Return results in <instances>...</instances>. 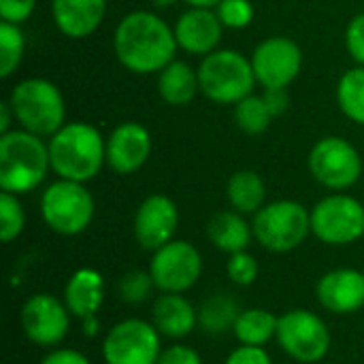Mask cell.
Returning a JSON list of instances; mask_svg holds the SVG:
<instances>
[{
    "mask_svg": "<svg viewBox=\"0 0 364 364\" xmlns=\"http://www.w3.org/2000/svg\"><path fill=\"white\" fill-rule=\"evenodd\" d=\"M256 241L273 254L294 252L311 235V211L299 200L267 203L252 222Z\"/></svg>",
    "mask_w": 364,
    "mask_h": 364,
    "instance_id": "7",
    "label": "cell"
},
{
    "mask_svg": "<svg viewBox=\"0 0 364 364\" xmlns=\"http://www.w3.org/2000/svg\"><path fill=\"white\" fill-rule=\"evenodd\" d=\"M346 47H348L350 58L358 66H364V13L354 15L352 21L348 23V30H346Z\"/></svg>",
    "mask_w": 364,
    "mask_h": 364,
    "instance_id": "34",
    "label": "cell"
},
{
    "mask_svg": "<svg viewBox=\"0 0 364 364\" xmlns=\"http://www.w3.org/2000/svg\"><path fill=\"white\" fill-rule=\"evenodd\" d=\"M200 94L215 105H237L254 94L256 75L252 60L237 49H215L198 64Z\"/></svg>",
    "mask_w": 364,
    "mask_h": 364,
    "instance_id": "5",
    "label": "cell"
},
{
    "mask_svg": "<svg viewBox=\"0 0 364 364\" xmlns=\"http://www.w3.org/2000/svg\"><path fill=\"white\" fill-rule=\"evenodd\" d=\"M154 277V284L160 292L183 294L196 286L203 275V258L200 252L181 239H173L154 252L147 269Z\"/></svg>",
    "mask_w": 364,
    "mask_h": 364,
    "instance_id": "12",
    "label": "cell"
},
{
    "mask_svg": "<svg viewBox=\"0 0 364 364\" xmlns=\"http://www.w3.org/2000/svg\"><path fill=\"white\" fill-rule=\"evenodd\" d=\"M207 237L220 252H226L230 256V254L247 252L254 239V228L243 213L228 209V211H218L209 220Z\"/></svg>",
    "mask_w": 364,
    "mask_h": 364,
    "instance_id": "22",
    "label": "cell"
},
{
    "mask_svg": "<svg viewBox=\"0 0 364 364\" xmlns=\"http://www.w3.org/2000/svg\"><path fill=\"white\" fill-rule=\"evenodd\" d=\"M175 38L179 49L188 51L190 55H209L220 49L224 36V23L220 21L215 9H194L188 6L175 26Z\"/></svg>",
    "mask_w": 364,
    "mask_h": 364,
    "instance_id": "17",
    "label": "cell"
},
{
    "mask_svg": "<svg viewBox=\"0 0 364 364\" xmlns=\"http://www.w3.org/2000/svg\"><path fill=\"white\" fill-rule=\"evenodd\" d=\"M226 273H228L232 284L247 288L258 279L260 267H258V260L250 252H239V254H230L228 264H226Z\"/></svg>",
    "mask_w": 364,
    "mask_h": 364,
    "instance_id": "33",
    "label": "cell"
},
{
    "mask_svg": "<svg viewBox=\"0 0 364 364\" xmlns=\"http://www.w3.org/2000/svg\"><path fill=\"white\" fill-rule=\"evenodd\" d=\"M175 30L154 11L126 13L113 32V51L119 64L134 75H154L177 60Z\"/></svg>",
    "mask_w": 364,
    "mask_h": 364,
    "instance_id": "1",
    "label": "cell"
},
{
    "mask_svg": "<svg viewBox=\"0 0 364 364\" xmlns=\"http://www.w3.org/2000/svg\"><path fill=\"white\" fill-rule=\"evenodd\" d=\"M151 149V132L139 122H124L107 136V166L117 175H132L147 164Z\"/></svg>",
    "mask_w": 364,
    "mask_h": 364,
    "instance_id": "16",
    "label": "cell"
},
{
    "mask_svg": "<svg viewBox=\"0 0 364 364\" xmlns=\"http://www.w3.org/2000/svg\"><path fill=\"white\" fill-rule=\"evenodd\" d=\"M107 15V0H51L55 28L73 41L92 36Z\"/></svg>",
    "mask_w": 364,
    "mask_h": 364,
    "instance_id": "19",
    "label": "cell"
},
{
    "mask_svg": "<svg viewBox=\"0 0 364 364\" xmlns=\"http://www.w3.org/2000/svg\"><path fill=\"white\" fill-rule=\"evenodd\" d=\"M241 311L243 309L239 307L232 294H213L198 307V326L209 335H222L235 328V322Z\"/></svg>",
    "mask_w": 364,
    "mask_h": 364,
    "instance_id": "26",
    "label": "cell"
},
{
    "mask_svg": "<svg viewBox=\"0 0 364 364\" xmlns=\"http://www.w3.org/2000/svg\"><path fill=\"white\" fill-rule=\"evenodd\" d=\"M215 13H218L220 21L224 23V28L243 30L254 21L256 9H254L252 0H222L215 6Z\"/></svg>",
    "mask_w": 364,
    "mask_h": 364,
    "instance_id": "32",
    "label": "cell"
},
{
    "mask_svg": "<svg viewBox=\"0 0 364 364\" xmlns=\"http://www.w3.org/2000/svg\"><path fill=\"white\" fill-rule=\"evenodd\" d=\"M49 143L23 128L0 134V190L21 196L36 190L49 175Z\"/></svg>",
    "mask_w": 364,
    "mask_h": 364,
    "instance_id": "3",
    "label": "cell"
},
{
    "mask_svg": "<svg viewBox=\"0 0 364 364\" xmlns=\"http://www.w3.org/2000/svg\"><path fill=\"white\" fill-rule=\"evenodd\" d=\"M160 337L151 322L139 318L122 320L105 335V364H156L162 352Z\"/></svg>",
    "mask_w": 364,
    "mask_h": 364,
    "instance_id": "11",
    "label": "cell"
},
{
    "mask_svg": "<svg viewBox=\"0 0 364 364\" xmlns=\"http://www.w3.org/2000/svg\"><path fill=\"white\" fill-rule=\"evenodd\" d=\"M26 228V209L19 196L2 192L0 194V241H15Z\"/></svg>",
    "mask_w": 364,
    "mask_h": 364,
    "instance_id": "30",
    "label": "cell"
},
{
    "mask_svg": "<svg viewBox=\"0 0 364 364\" xmlns=\"http://www.w3.org/2000/svg\"><path fill=\"white\" fill-rule=\"evenodd\" d=\"M226 364H273V358L264 348L258 346H239L226 358Z\"/></svg>",
    "mask_w": 364,
    "mask_h": 364,
    "instance_id": "37",
    "label": "cell"
},
{
    "mask_svg": "<svg viewBox=\"0 0 364 364\" xmlns=\"http://www.w3.org/2000/svg\"><path fill=\"white\" fill-rule=\"evenodd\" d=\"M337 105L350 122L364 126V66L356 64L341 75L337 83Z\"/></svg>",
    "mask_w": 364,
    "mask_h": 364,
    "instance_id": "27",
    "label": "cell"
},
{
    "mask_svg": "<svg viewBox=\"0 0 364 364\" xmlns=\"http://www.w3.org/2000/svg\"><path fill=\"white\" fill-rule=\"evenodd\" d=\"M41 364H92L85 354H81L79 350H70V348H60V350H51L49 354H45V358Z\"/></svg>",
    "mask_w": 364,
    "mask_h": 364,
    "instance_id": "39",
    "label": "cell"
},
{
    "mask_svg": "<svg viewBox=\"0 0 364 364\" xmlns=\"http://www.w3.org/2000/svg\"><path fill=\"white\" fill-rule=\"evenodd\" d=\"M19 128L49 139L66 124V100L62 90L45 77L21 79L9 94Z\"/></svg>",
    "mask_w": 364,
    "mask_h": 364,
    "instance_id": "4",
    "label": "cell"
},
{
    "mask_svg": "<svg viewBox=\"0 0 364 364\" xmlns=\"http://www.w3.org/2000/svg\"><path fill=\"white\" fill-rule=\"evenodd\" d=\"M96 203L85 183L55 179L41 194V218L49 230L62 237L85 232L94 220Z\"/></svg>",
    "mask_w": 364,
    "mask_h": 364,
    "instance_id": "6",
    "label": "cell"
},
{
    "mask_svg": "<svg viewBox=\"0 0 364 364\" xmlns=\"http://www.w3.org/2000/svg\"><path fill=\"white\" fill-rule=\"evenodd\" d=\"M250 60L256 81L264 90L288 87L303 68V51L299 43L288 36H269L260 41Z\"/></svg>",
    "mask_w": 364,
    "mask_h": 364,
    "instance_id": "13",
    "label": "cell"
},
{
    "mask_svg": "<svg viewBox=\"0 0 364 364\" xmlns=\"http://www.w3.org/2000/svg\"><path fill=\"white\" fill-rule=\"evenodd\" d=\"M156 364H203L200 354L183 343H175L171 348H164L160 352V358Z\"/></svg>",
    "mask_w": 364,
    "mask_h": 364,
    "instance_id": "36",
    "label": "cell"
},
{
    "mask_svg": "<svg viewBox=\"0 0 364 364\" xmlns=\"http://www.w3.org/2000/svg\"><path fill=\"white\" fill-rule=\"evenodd\" d=\"M21 328L30 343L55 348L70 331V311L51 294H34L21 307Z\"/></svg>",
    "mask_w": 364,
    "mask_h": 364,
    "instance_id": "14",
    "label": "cell"
},
{
    "mask_svg": "<svg viewBox=\"0 0 364 364\" xmlns=\"http://www.w3.org/2000/svg\"><path fill=\"white\" fill-rule=\"evenodd\" d=\"M269 111L273 113V117H282L288 109H290V96H288V87H273V90H264L262 94Z\"/></svg>",
    "mask_w": 364,
    "mask_h": 364,
    "instance_id": "38",
    "label": "cell"
},
{
    "mask_svg": "<svg viewBox=\"0 0 364 364\" xmlns=\"http://www.w3.org/2000/svg\"><path fill=\"white\" fill-rule=\"evenodd\" d=\"M275 339L292 360L303 364L320 363L331 350L326 322L309 309H290L279 316Z\"/></svg>",
    "mask_w": 364,
    "mask_h": 364,
    "instance_id": "10",
    "label": "cell"
},
{
    "mask_svg": "<svg viewBox=\"0 0 364 364\" xmlns=\"http://www.w3.org/2000/svg\"><path fill=\"white\" fill-rule=\"evenodd\" d=\"M198 92V70H194L183 60H173L166 68L158 73V94L171 107L190 105Z\"/></svg>",
    "mask_w": 364,
    "mask_h": 364,
    "instance_id": "23",
    "label": "cell"
},
{
    "mask_svg": "<svg viewBox=\"0 0 364 364\" xmlns=\"http://www.w3.org/2000/svg\"><path fill=\"white\" fill-rule=\"evenodd\" d=\"M177 226L179 209L175 200L166 194H149L134 213L132 232L136 243L154 254L175 239Z\"/></svg>",
    "mask_w": 364,
    "mask_h": 364,
    "instance_id": "15",
    "label": "cell"
},
{
    "mask_svg": "<svg viewBox=\"0 0 364 364\" xmlns=\"http://www.w3.org/2000/svg\"><path fill=\"white\" fill-rule=\"evenodd\" d=\"M273 119L275 117L269 111L262 94L260 96L250 94L241 102L235 105V124L241 132H245L250 136H258V134L267 132Z\"/></svg>",
    "mask_w": 364,
    "mask_h": 364,
    "instance_id": "28",
    "label": "cell"
},
{
    "mask_svg": "<svg viewBox=\"0 0 364 364\" xmlns=\"http://www.w3.org/2000/svg\"><path fill=\"white\" fill-rule=\"evenodd\" d=\"M226 196L235 211L243 215H256L267 205V186L256 171L243 168L230 175Z\"/></svg>",
    "mask_w": 364,
    "mask_h": 364,
    "instance_id": "24",
    "label": "cell"
},
{
    "mask_svg": "<svg viewBox=\"0 0 364 364\" xmlns=\"http://www.w3.org/2000/svg\"><path fill=\"white\" fill-rule=\"evenodd\" d=\"M36 9V0H0V17L9 23H26Z\"/></svg>",
    "mask_w": 364,
    "mask_h": 364,
    "instance_id": "35",
    "label": "cell"
},
{
    "mask_svg": "<svg viewBox=\"0 0 364 364\" xmlns=\"http://www.w3.org/2000/svg\"><path fill=\"white\" fill-rule=\"evenodd\" d=\"M68 311L77 320L98 316L105 303V277L96 269H79L70 275L64 286V296Z\"/></svg>",
    "mask_w": 364,
    "mask_h": 364,
    "instance_id": "21",
    "label": "cell"
},
{
    "mask_svg": "<svg viewBox=\"0 0 364 364\" xmlns=\"http://www.w3.org/2000/svg\"><path fill=\"white\" fill-rule=\"evenodd\" d=\"M13 122H15V113L11 109L9 98L0 102V134H6L13 130Z\"/></svg>",
    "mask_w": 364,
    "mask_h": 364,
    "instance_id": "40",
    "label": "cell"
},
{
    "mask_svg": "<svg viewBox=\"0 0 364 364\" xmlns=\"http://www.w3.org/2000/svg\"><path fill=\"white\" fill-rule=\"evenodd\" d=\"M156 284L149 271H128L117 282V294L126 305H143L147 299H151Z\"/></svg>",
    "mask_w": 364,
    "mask_h": 364,
    "instance_id": "31",
    "label": "cell"
},
{
    "mask_svg": "<svg viewBox=\"0 0 364 364\" xmlns=\"http://www.w3.org/2000/svg\"><path fill=\"white\" fill-rule=\"evenodd\" d=\"M311 235L326 245H350L364 237V205L346 194L333 192L311 209Z\"/></svg>",
    "mask_w": 364,
    "mask_h": 364,
    "instance_id": "9",
    "label": "cell"
},
{
    "mask_svg": "<svg viewBox=\"0 0 364 364\" xmlns=\"http://www.w3.org/2000/svg\"><path fill=\"white\" fill-rule=\"evenodd\" d=\"M175 0H156V4H160V6H168V4H173Z\"/></svg>",
    "mask_w": 364,
    "mask_h": 364,
    "instance_id": "43",
    "label": "cell"
},
{
    "mask_svg": "<svg viewBox=\"0 0 364 364\" xmlns=\"http://www.w3.org/2000/svg\"><path fill=\"white\" fill-rule=\"evenodd\" d=\"M318 303L337 316H350L364 307V273L358 269H335L316 286Z\"/></svg>",
    "mask_w": 364,
    "mask_h": 364,
    "instance_id": "18",
    "label": "cell"
},
{
    "mask_svg": "<svg viewBox=\"0 0 364 364\" xmlns=\"http://www.w3.org/2000/svg\"><path fill=\"white\" fill-rule=\"evenodd\" d=\"M277 322H279V318L273 316L269 309L252 307V309H243L239 314L232 333L241 346L264 348L271 339L277 337Z\"/></svg>",
    "mask_w": 364,
    "mask_h": 364,
    "instance_id": "25",
    "label": "cell"
},
{
    "mask_svg": "<svg viewBox=\"0 0 364 364\" xmlns=\"http://www.w3.org/2000/svg\"><path fill=\"white\" fill-rule=\"evenodd\" d=\"M311 177L331 192H346L363 177V158L358 149L343 136L320 139L307 158Z\"/></svg>",
    "mask_w": 364,
    "mask_h": 364,
    "instance_id": "8",
    "label": "cell"
},
{
    "mask_svg": "<svg viewBox=\"0 0 364 364\" xmlns=\"http://www.w3.org/2000/svg\"><path fill=\"white\" fill-rule=\"evenodd\" d=\"M81 331L85 337H96L100 333V322H98V316H90L85 320H81Z\"/></svg>",
    "mask_w": 364,
    "mask_h": 364,
    "instance_id": "41",
    "label": "cell"
},
{
    "mask_svg": "<svg viewBox=\"0 0 364 364\" xmlns=\"http://www.w3.org/2000/svg\"><path fill=\"white\" fill-rule=\"evenodd\" d=\"M151 324L158 328L162 337L183 339L194 333L198 326V309L183 296L162 292L151 307Z\"/></svg>",
    "mask_w": 364,
    "mask_h": 364,
    "instance_id": "20",
    "label": "cell"
},
{
    "mask_svg": "<svg viewBox=\"0 0 364 364\" xmlns=\"http://www.w3.org/2000/svg\"><path fill=\"white\" fill-rule=\"evenodd\" d=\"M183 2L194 9H215L222 0H183Z\"/></svg>",
    "mask_w": 364,
    "mask_h": 364,
    "instance_id": "42",
    "label": "cell"
},
{
    "mask_svg": "<svg viewBox=\"0 0 364 364\" xmlns=\"http://www.w3.org/2000/svg\"><path fill=\"white\" fill-rule=\"evenodd\" d=\"M47 143L58 179L87 183L107 164V139L87 122H66Z\"/></svg>",
    "mask_w": 364,
    "mask_h": 364,
    "instance_id": "2",
    "label": "cell"
},
{
    "mask_svg": "<svg viewBox=\"0 0 364 364\" xmlns=\"http://www.w3.org/2000/svg\"><path fill=\"white\" fill-rule=\"evenodd\" d=\"M26 55V34L21 26L2 21L0 23V77L9 79L17 73Z\"/></svg>",
    "mask_w": 364,
    "mask_h": 364,
    "instance_id": "29",
    "label": "cell"
}]
</instances>
